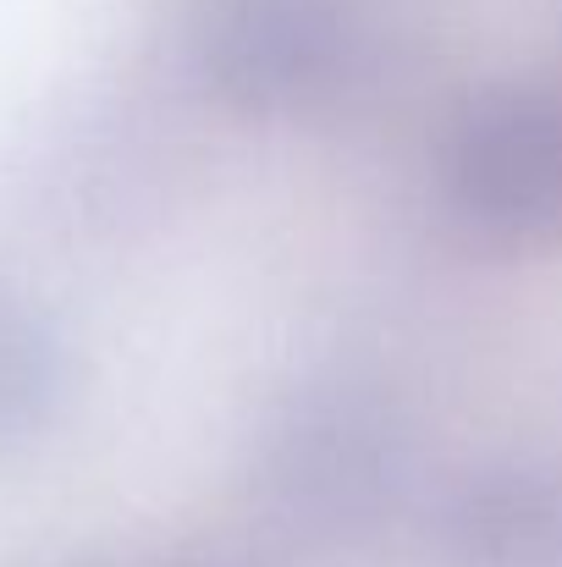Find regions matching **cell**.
<instances>
[{
  "mask_svg": "<svg viewBox=\"0 0 562 567\" xmlns=\"http://www.w3.org/2000/svg\"><path fill=\"white\" fill-rule=\"evenodd\" d=\"M183 66L243 116H315L370 72L359 0H177Z\"/></svg>",
  "mask_w": 562,
  "mask_h": 567,
  "instance_id": "obj_2",
  "label": "cell"
},
{
  "mask_svg": "<svg viewBox=\"0 0 562 567\" xmlns=\"http://www.w3.org/2000/svg\"><path fill=\"white\" fill-rule=\"evenodd\" d=\"M447 209L508 248L562 237V89L508 78L469 94L436 150Z\"/></svg>",
  "mask_w": 562,
  "mask_h": 567,
  "instance_id": "obj_3",
  "label": "cell"
},
{
  "mask_svg": "<svg viewBox=\"0 0 562 567\" xmlns=\"http://www.w3.org/2000/svg\"><path fill=\"white\" fill-rule=\"evenodd\" d=\"M413 485V435L402 408L354 375L287 391L254 441L248 491L270 540L354 551L402 513Z\"/></svg>",
  "mask_w": 562,
  "mask_h": 567,
  "instance_id": "obj_1",
  "label": "cell"
},
{
  "mask_svg": "<svg viewBox=\"0 0 562 567\" xmlns=\"http://www.w3.org/2000/svg\"><path fill=\"white\" fill-rule=\"evenodd\" d=\"M144 567H282L270 540H248V535H198L177 540L172 551H161Z\"/></svg>",
  "mask_w": 562,
  "mask_h": 567,
  "instance_id": "obj_6",
  "label": "cell"
},
{
  "mask_svg": "<svg viewBox=\"0 0 562 567\" xmlns=\"http://www.w3.org/2000/svg\"><path fill=\"white\" fill-rule=\"evenodd\" d=\"M61 567H116V563H61Z\"/></svg>",
  "mask_w": 562,
  "mask_h": 567,
  "instance_id": "obj_7",
  "label": "cell"
},
{
  "mask_svg": "<svg viewBox=\"0 0 562 567\" xmlns=\"http://www.w3.org/2000/svg\"><path fill=\"white\" fill-rule=\"evenodd\" d=\"M441 567H562V463L519 452L463 468L430 507Z\"/></svg>",
  "mask_w": 562,
  "mask_h": 567,
  "instance_id": "obj_4",
  "label": "cell"
},
{
  "mask_svg": "<svg viewBox=\"0 0 562 567\" xmlns=\"http://www.w3.org/2000/svg\"><path fill=\"white\" fill-rule=\"evenodd\" d=\"M78 364L55 315L0 281V457L39 446L72 408Z\"/></svg>",
  "mask_w": 562,
  "mask_h": 567,
  "instance_id": "obj_5",
  "label": "cell"
}]
</instances>
